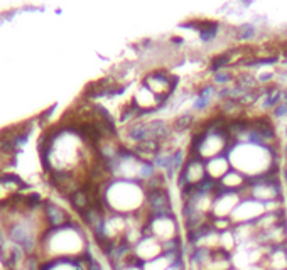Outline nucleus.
<instances>
[{
  "label": "nucleus",
  "instance_id": "nucleus-1",
  "mask_svg": "<svg viewBox=\"0 0 287 270\" xmlns=\"http://www.w3.org/2000/svg\"><path fill=\"white\" fill-rule=\"evenodd\" d=\"M232 169L242 172L248 181L277 172V150L257 142H233L227 152Z\"/></svg>",
  "mask_w": 287,
  "mask_h": 270
},
{
  "label": "nucleus",
  "instance_id": "nucleus-2",
  "mask_svg": "<svg viewBox=\"0 0 287 270\" xmlns=\"http://www.w3.org/2000/svg\"><path fill=\"white\" fill-rule=\"evenodd\" d=\"M147 191L142 182L127 179H112L103 188V203L112 213L124 216L137 215L145 206Z\"/></svg>",
  "mask_w": 287,
  "mask_h": 270
},
{
  "label": "nucleus",
  "instance_id": "nucleus-3",
  "mask_svg": "<svg viewBox=\"0 0 287 270\" xmlns=\"http://www.w3.org/2000/svg\"><path fill=\"white\" fill-rule=\"evenodd\" d=\"M142 85L145 88H149L157 98L167 105V101L174 97V91L178 88V78L171 73L167 68H157V70L149 71L144 76Z\"/></svg>",
  "mask_w": 287,
  "mask_h": 270
},
{
  "label": "nucleus",
  "instance_id": "nucleus-4",
  "mask_svg": "<svg viewBox=\"0 0 287 270\" xmlns=\"http://www.w3.org/2000/svg\"><path fill=\"white\" fill-rule=\"evenodd\" d=\"M206 177V162L203 159L196 157V155H187L184 166L179 171V179L178 186L179 191H184V189H191L200 186L201 182H205Z\"/></svg>",
  "mask_w": 287,
  "mask_h": 270
},
{
  "label": "nucleus",
  "instance_id": "nucleus-5",
  "mask_svg": "<svg viewBox=\"0 0 287 270\" xmlns=\"http://www.w3.org/2000/svg\"><path fill=\"white\" fill-rule=\"evenodd\" d=\"M267 213H269L267 211V203H262V201L250 196H243L242 201L238 203V206L235 208V211L232 213L230 220L235 225H245V223L259 221Z\"/></svg>",
  "mask_w": 287,
  "mask_h": 270
},
{
  "label": "nucleus",
  "instance_id": "nucleus-6",
  "mask_svg": "<svg viewBox=\"0 0 287 270\" xmlns=\"http://www.w3.org/2000/svg\"><path fill=\"white\" fill-rule=\"evenodd\" d=\"M147 228L151 230V235L157 240H172L176 237V220L174 215H164V216H154L151 218Z\"/></svg>",
  "mask_w": 287,
  "mask_h": 270
},
{
  "label": "nucleus",
  "instance_id": "nucleus-7",
  "mask_svg": "<svg viewBox=\"0 0 287 270\" xmlns=\"http://www.w3.org/2000/svg\"><path fill=\"white\" fill-rule=\"evenodd\" d=\"M232 171V164H230L227 154L213 157L209 161H206V177L209 181L220 182L225 176Z\"/></svg>",
  "mask_w": 287,
  "mask_h": 270
},
{
  "label": "nucleus",
  "instance_id": "nucleus-8",
  "mask_svg": "<svg viewBox=\"0 0 287 270\" xmlns=\"http://www.w3.org/2000/svg\"><path fill=\"white\" fill-rule=\"evenodd\" d=\"M218 186H220V189H223V191H232V193H242L248 188V179L243 176L242 172H238V171L232 169L227 176L223 177L220 182H218Z\"/></svg>",
  "mask_w": 287,
  "mask_h": 270
},
{
  "label": "nucleus",
  "instance_id": "nucleus-9",
  "mask_svg": "<svg viewBox=\"0 0 287 270\" xmlns=\"http://www.w3.org/2000/svg\"><path fill=\"white\" fill-rule=\"evenodd\" d=\"M160 242L156 237H149V238H140L139 245H137V255L145 260H156L159 258L160 253Z\"/></svg>",
  "mask_w": 287,
  "mask_h": 270
},
{
  "label": "nucleus",
  "instance_id": "nucleus-10",
  "mask_svg": "<svg viewBox=\"0 0 287 270\" xmlns=\"http://www.w3.org/2000/svg\"><path fill=\"white\" fill-rule=\"evenodd\" d=\"M269 267L272 270H286L287 269V252L282 248H275L269 257Z\"/></svg>",
  "mask_w": 287,
  "mask_h": 270
},
{
  "label": "nucleus",
  "instance_id": "nucleus-11",
  "mask_svg": "<svg viewBox=\"0 0 287 270\" xmlns=\"http://www.w3.org/2000/svg\"><path fill=\"white\" fill-rule=\"evenodd\" d=\"M167 269H169V260L164 257L151 260L147 265H145V270H167Z\"/></svg>",
  "mask_w": 287,
  "mask_h": 270
},
{
  "label": "nucleus",
  "instance_id": "nucleus-12",
  "mask_svg": "<svg viewBox=\"0 0 287 270\" xmlns=\"http://www.w3.org/2000/svg\"><path fill=\"white\" fill-rule=\"evenodd\" d=\"M127 270H139V269H127Z\"/></svg>",
  "mask_w": 287,
  "mask_h": 270
},
{
  "label": "nucleus",
  "instance_id": "nucleus-13",
  "mask_svg": "<svg viewBox=\"0 0 287 270\" xmlns=\"http://www.w3.org/2000/svg\"><path fill=\"white\" fill-rule=\"evenodd\" d=\"M167 270H174V269H171V267H169V269H167Z\"/></svg>",
  "mask_w": 287,
  "mask_h": 270
}]
</instances>
